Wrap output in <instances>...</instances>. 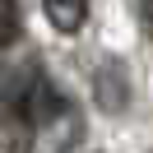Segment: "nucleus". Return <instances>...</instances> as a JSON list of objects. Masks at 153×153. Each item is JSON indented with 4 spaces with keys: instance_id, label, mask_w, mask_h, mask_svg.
<instances>
[{
    "instance_id": "1",
    "label": "nucleus",
    "mask_w": 153,
    "mask_h": 153,
    "mask_svg": "<svg viewBox=\"0 0 153 153\" xmlns=\"http://www.w3.org/2000/svg\"><path fill=\"white\" fill-rule=\"evenodd\" d=\"M0 125H5V149L10 153H33L37 134V84L23 74H10L0 88Z\"/></svg>"
},
{
    "instance_id": "2",
    "label": "nucleus",
    "mask_w": 153,
    "mask_h": 153,
    "mask_svg": "<svg viewBox=\"0 0 153 153\" xmlns=\"http://www.w3.org/2000/svg\"><path fill=\"white\" fill-rule=\"evenodd\" d=\"M42 10L56 33H79L88 19V0H42Z\"/></svg>"
},
{
    "instance_id": "3",
    "label": "nucleus",
    "mask_w": 153,
    "mask_h": 153,
    "mask_svg": "<svg viewBox=\"0 0 153 153\" xmlns=\"http://www.w3.org/2000/svg\"><path fill=\"white\" fill-rule=\"evenodd\" d=\"M125 84H130V79H125V70L116 65V60H107L102 74H97V102H102L107 111H121V102H125L121 88H125Z\"/></svg>"
},
{
    "instance_id": "4",
    "label": "nucleus",
    "mask_w": 153,
    "mask_h": 153,
    "mask_svg": "<svg viewBox=\"0 0 153 153\" xmlns=\"http://www.w3.org/2000/svg\"><path fill=\"white\" fill-rule=\"evenodd\" d=\"M19 37V0H0V47Z\"/></svg>"
},
{
    "instance_id": "5",
    "label": "nucleus",
    "mask_w": 153,
    "mask_h": 153,
    "mask_svg": "<svg viewBox=\"0 0 153 153\" xmlns=\"http://www.w3.org/2000/svg\"><path fill=\"white\" fill-rule=\"evenodd\" d=\"M144 33L153 37V0H144Z\"/></svg>"
}]
</instances>
